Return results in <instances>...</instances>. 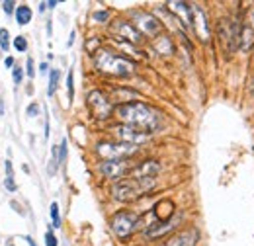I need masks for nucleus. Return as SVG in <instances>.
Masks as SVG:
<instances>
[{"label":"nucleus","instance_id":"6e6552de","mask_svg":"<svg viewBox=\"0 0 254 246\" xmlns=\"http://www.w3.org/2000/svg\"><path fill=\"white\" fill-rule=\"evenodd\" d=\"M137 153L135 145L116 143V141H102L96 145V154L102 160H127L129 156Z\"/></svg>","mask_w":254,"mask_h":246},{"label":"nucleus","instance_id":"2f4dec72","mask_svg":"<svg viewBox=\"0 0 254 246\" xmlns=\"http://www.w3.org/2000/svg\"><path fill=\"white\" fill-rule=\"evenodd\" d=\"M26 70H28V76H33L35 72H33V59L30 57L28 59V62H26Z\"/></svg>","mask_w":254,"mask_h":246},{"label":"nucleus","instance_id":"a211bd4d","mask_svg":"<svg viewBox=\"0 0 254 246\" xmlns=\"http://www.w3.org/2000/svg\"><path fill=\"white\" fill-rule=\"evenodd\" d=\"M253 47H254V26L243 24L241 26V45H239V49L251 51Z\"/></svg>","mask_w":254,"mask_h":246},{"label":"nucleus","instance_id":"5701e85b","mask_svg":"<svg viewBox=\"0 0 254 246\" xmlns=\"http://www.w3.org/2000/svg\"><path fill=\"white\" fill-rule=\"evenodd\" d=\"M0 47L6 51L10 47V33L6 30H0Z\"/></svg>","mask_w":254,"mask_h":246},{"label":"nucleus","instance_id":"aec40b11","mask_svg":"<svg viewBox=\"0 0 254 246\" xmlns=\"http://www.w3.org/2000/svg\"><path fill=\"white\" fill-rule=\"evenodd\" d=\"M59 76H61V72H59L57 68L49 70V90H47V94H49V96H53V94L57 92V86H59Z\"/></svg>","mask_w":254,"mask_h":246},{"label":"nucleus","instance_id":"4be33fe9","mask_svg":"<svg viewBox=\"0 0 254 246\" xmlns=\"http://www.w3.org/2000/svg\"><path fill=\"white\" fill-rule=\"evenodd\" d=\"M14 47H16V51H20V53H24V51H28V41H26V37H22V35H18V37L14 39Z\"/></svg>","mask_w":254,"mask_h":246},{"label":"nucleus","instance_id":"0eeeda50","mask_svg":"<svg viewBox=\"0 0 254 246\" xmlns=\"http://www.w3.org/2000/svg\"><path fill=\"white\" fill-rule=\"evenodd\" d=\"M86 106H88V112H90V116L94 118L96 122H106L116 112V108L110 102V98L102 92V90H98V88L88 92V96H86Z\"/></svg>","mask_w":254,"mask_h":246},{"label":"nucleus","instance_id":"1a4fd4ad","mask_svg":"<svg viewBox=\"0 0 254 246\" xmlns=\"http://www.w3.org/2000/svg\"><path fill=\"white\" fill-rule=\"evenodd\" d=\"M182 223V213H176L172 219L168 221H155L151 223L147 229H143V237L147 241H157V239H162L166 235H170L174 229H178V225Z\"/></svg>","mask_w":254,"mask_h":246},{"label":"nucleus","instance_id":"393cba45","mask_svg":"<svg viewBox=\"0 0 254 246\" xmlns=\"http://www.w3.org/2000/svg\"><path fill=\"white\" fill-rule=\"evenodd\" d=\"M66 94H68V100L72 102V98H74V82H72V72H68V76H66Z\"/></svg>","mask_w":254,"mask_h":246},{"label":"nucleus","instance_id":"a878e982","mask_svg":"<svg viewBox=\"0 0 254 246\" xmlns=\"http://www.w3.org/2000/svg\"><path fill=\"white\" fill-rule=\"evenodd\" d=\"M45 246H59V241H57V237L53 235V231L45 233Z\"/></svg>","mask_w":254,"mask_h":246},{"label":"nucleus","instance_id":"f3484780","mask_svg":"<svg viewBox=\"0 0 254 246\" xmlns=\"http://www.w3.org/2000/svg\"><path fill=\"white\" fill-rule=\"evenodd\" d=\"M153 47H155V51H157L159 55H162V57L174 55V43H172V39L166 37V35H159V37L153 41Z\"/></svg>","mask_w":254,"mask_h":246},{"label":"nucleus","instance_id":"6ab92c4d","mask_svg":"<svg viewBox=\"0 0 254 246\" xmlns=\"http://www.w3.org/2000/svg\"><path fill=\"white\" fill-rule=\"evenodd\" d=\"M16 22H18L20 26H28V24L32 22V8L26 6V4L18 6V8H16Z\"/></svg>","mask_w":254,"mask_h":246},{"label":"nucleus","instance_id":"9b49d317","mask_svg":"<svg viewBox=\"0 0 254 246\" xmlns=\"http://www.w3.org/2000/svg\"><path fill=\"white\" fill-rule=\"evenodd\" d=\"M112 31H114V35L118 37V41L133 43V45H141V43H143V35H141V31L137 30L129 20H122V18L114 20Z\"/></svg>","mask_w":254,"mask_h":246},{"label":"nucleus","instance_id":"f03ea898","mask_svg":"<svg viewBox=\"0 0 254 246\" xmlns=\"http://www.w3.org/2000/svg\"><path fill=\"white\" fill-rule=\"evenodd\" d=\"M94 66L98 72L106 76H116V78H127L135 72V62L131 59L104 47L94 51Z\"/></svg>","mask_w":254,"mask_h":246},{"label":"nucleus","instance_id":"e433bc0d","mask_svg":"<svg viewBox=\"0 0 254 246\" xmlns=\"http://www.w3.org/2000/svg\"><path fill=\"white\" fill-rule=\"evenodd\" d=\"M45 8H47V2H41L39 4V12H45Z\"/></svg>","mask_w":254,"mask_h":246},{"label":"nucleus","instance_id":"58836bf2","mask_svg":"<svg viewBox=\"0 0 254 246\" xmlns=\"http://www.w3.org/2000/svg\"><path fill=\"white\" fill-rule=\"evenodd\" d=\"M253 24H254V10H253Z\"/></svg>","mask_w":254,"mask_h":246},{"label":"nucleus","instance_id":"f257e3e1","mask_svg":"<svg viewBox=\"0 0 254 246\" xmlns=\"http://www.w3.org/2000/svg\"><path fill=\"white\" fill-rule=\"evenodd\" d=\"M114 114L118 116L120 123L135 127V129L145 131V133H153L155 129H159L160 125L159 112L153 110L145 102H126V104H120Z\"/></svg>","mask_w":254,"mask_h":246},{"label":"nucleus","instance_id":"c85d7f7f","mask_svg":"<svg viewBox=\"0 0 254 246\" xmlns=\"http://www.w3.org/2000/svg\"><path fill=\"white\" fill-rule=\"evenodd\" d=\"M66 158V139L61 141V147H59V162H64Z\"/></svg>","mask_w":254,"mask_h":246},{"label":"nucleus","instance_id":"b1692460","mask_svg":"<svg viewBox=\"0 0 254 246\" xmlns=\"http://www.w3.org/2000/svg\"><path fill=\"white\" fill-rule=\"evenodd\" d=\"M92 18H94L96 22H102V24H104V22L110 20V12H108V10H98V12L92 14Z\"/></svg>","mask_w":254,"mask_h":246},{"label":"nucleus","instance_id":"39448f33","mask_svg":"<svg viewBox=\"0 0 254 246\" xmlns=\"http://www.w3.org/2000/svg\"><path fill=\"white\" fill-rule=\"evenodd\" d=\"M241 26L235 18H221L217 22V39L225 53H235L241 45Z\"/></svg>","mask_w":254,"mask_h":246},{"label":"nucleus","instance_id":"c756f323","mask_svg":"<svg viewBox=\"0 0 254 246\" xmlns=\"http://www.w3.org/2000/svg\"><path fill=\"white\" fill-rule=\"evenodd\" d=\"M2 8H4V12H6V14H12V12H16V10H14V8H16V4H14L12 0L4 2V4H2Z\"/></svg>","mask_w":254,"mask_h":246},{"label":"nucleus","instance_id":"2eb2a0df","mask_svg":"<svg viewBox=\"0 0 254 246\" xmlns=\"http://www.w3.org/2000/svg\"><path fill=\"white\" fill-rule=\"evenodd\" d=\"M160 172V162L155 158H147L143 162H139L133 172H131V178H157Z\"/></svg>","mask_w":254,"mask_h":246},{"label":"nucleus","instance_id":"ddd939ff","mask_svg":"<svg viewBox=\"0 0 254 246\" xmlns=\"http://www.w3.org/2000/svg\"><path fill=\"white\" fill-rule=\"evenodd\" d=\"M191 28L195 30V35L199 37L201 43H209L211 39V28L207 24V18H205V12L197 6H191Z\"/></svg>","mask_w":254,"mask_h":246},{"label":"nucleus","instance_id":"20e7f679","mask_svg":"<svg viewBox=\"0 0 254 246\" xmlns=\"http://www.w3.org/2000/svg\"><path fill=\"white\" fill-rule=\"evenodd\" d=\"M139 225H141V215H137L135 211H127V209L116 211L110 219V229L120 241L131 239L135 231L139 229Z\"/></svg>","mask_w":254,"mask_h":246},{"label":"nucleus","instance_id":"f8f14e48","mask_svg":"<svg viewBox=\"0 0 254 246\" xmlns=\"http://www.w3.org/2000/svg\"><path fill=\"white\" fill-rule=\"evenodd\" d=\"M98 170L106 178H112V180H122V178H126V174L133 172V168L129 166L127 160H102L98 164Z\"/></svg>","mask_w":254,"mask_h":246},{"label":"nucleus","instance_id":"72a5a7b5","mask_svg":"<svg viewBox=\"0 0 254 246\" xmlns=\"http://www.w3.org/2000/svg\"><path fill=\"white\" fill-rule=\"evenodd\" d=\"M4 64H6V66H12V64H14V59H12V57H6V59H4Z\"/></svg>","mask_w":254,"mask_h":246},{"label":"nucleus","instance_id":"473e14b6","mask_svg":"<svg viewBox=\"0 0 254 246\" xmlns=\"http://www.w3.org/2000/svg\"><path fill=\"white\" fill-rule=\"evenodd\" d=\"M6 174H8V176H14V174H12V164H10V160H6Z\"/></svg>","mask_w":254,"mask_h":246},{"label":"nucleus","instance_id":"7ed1b4c3","mask_svg":"<svg viewBox=\"0 0 254 246\" xmlns=\"http://www.w3.org/2000/svg\"><path fill=\"white\" fill-rule=\"evenodd\" d=\"M155 187H157V178H131L129 176V178L116 180L110 187V193L116 201L129 203V201H137L143 195L151 193Z\"/></svg>","mask_w":254,"mask_h":246},{"label":"nucleus","instance_id":"9d476101","mask_svg":"<svg viewBox=\"0 0 254 246\" xmlns=\"http://www.w3.org/2000/svg\"><path fill=\"white\" fill-rule=\"evenodd\" d=\"M112 133L114 137L118 139V143H127V145H141V143H147L151 139V133H145V131H139L135 127H129V125H116L112 127Z\"/></svg>","mask_w":254,"mask_h":246},{"label":"nucleus","instance_id":"f704fd0d","mask_svg":"<svg viewBox=\"0 0 254 246\" xmlns=\"http://www.w3.org/2000/svg\"><path fill=\"white\" fill-rule=\"evenodd\" d=\"M47 68H49V66H47V62H41V64H39V70H41V72H45Z\"/></svg>","mask_w":254,"mask_h":246},{"label":"nucleus","instance_id":"4c0bfd02","mask_svg":"<svg viewBox=\"0 0 254 246\" xmlns=\"http://www.w3.org/2000/svg\"><path fill=\"white\" fill-rule=\"evenodd\" d=\"M47 6H49V8H55V6H57V2H55V0H51V2H47Z\"/></svg>","mask_w":254,"mask_h":246},{"label":"nucleus","instance_id":"c9c22d12","mask_svg":"<svg viewBox=\"0 0 254 246\" xmlns=\"http://www.w3.org/2000/svg\"><path fill=\"white\" fill-rule=\"evenodd\" d=\"M26 243H28V245H30V246H37V245H35V243H33V239H32V237H26Z\"/></svg>","mask_w":254,"mask_h":246},{"label":"nucleus","instance_id":"bb28decb","mask_svg":"<svg viewBox=\"0 0 254 246\" xmlns=\"http://www.w3.org/2000/svg\"><path fill=\"white\" fill-rule=\"evenodd\" d=\"M12 78H14V84H20L22 78H24V70H22L20 66H16V68L12 70Z\"/></svg>","mask_w":254,"mask_h":246},{"label":"nucleus","instance_id":"423d86ee","mask_svg":"<svg viewBox=\"0 0 254 246\" xmlns=\"http://www.w3.org/2000/svg\"><path fill=\"white\" fill-rule=\"evenodd\" d=\"M129 22L141 31V35L145 37H157L162 31V22L155 14L145 12V10H131L129 12Z\"/></svg>","mask_w":254,"mask_h":246},{"label":"nucleus","instance_id":"4468645a","mask_svg":"<svg viewBox=\"0 0 254 246\" xmlns=\"http://www.w3.org/2000/svg\"><path fill=\"white\" fill-rule=\"evenodd\" d=\"M199 241V231L195 227H188L178 231L176 235H172L164 246H195Z\"/></svg>","mask_w":254,"mask_h":246},{"label":"nucleus","instance_id":"dca6fc26","mask_svg":"<svg viewBox=\"0 0 254 246\" xmlns=\"http://www.w3.org/2000/svg\"><path fill=\"white\" fill-rule=\"evenodd\" d=\"M153 211L157 215V221H168V219H172V217L176 215V205L170 199H160Z\"/></svg>","mask_w":254,"mask_h":246},{"label":"nucleus","instance_id":"412c9836","mask_svg":"<svg viewBox=\"0 0 254 246\" xmlns=\"http://www.w3.org/2000/svg\"><path fill=\"white\" fill-rule=\"evenodd\" d=\"M49 211H51V221H53V227H55V229H59V227H61V215H59V203H57V201H53V203H51V209H49Z\"/></svg>","mask_w":254,"mask_h":246},{"label":"nucleus","instance_id":"7c9ffc66","mask_svg":"<svg viewBox=\"0 0 254 246\" xmlns=\"http://www.w3.org/2000/svg\"><path fill=\"white\" fill-rule=\"evenodd\" d=\"M37 114H39V106L33 102V104H30V106H28V116H30V118H33V116H37Z\"/></svg>","mask_w":254,"mask_h":246},{"label":"nucleus","instance_id":"cd10ccee","mask_svg":"<svg viewBox=\"0 0 254 246\" xmlns=\"http://www.w3.org/2000/svg\"><path fill=\"white\" fill-rule=\"evenodd\" d=\"M4 185H6V189H8V191H16V189H18V185L14 184V176H6Z\"/></svg>","mask_w":254,"mask_h":246}]
</instances>
